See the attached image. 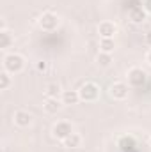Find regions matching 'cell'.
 Wrapping results in <instances>:
<instances>
[{"instance_id": "cell-1", "label": "cell", "mask_w": 151, "mask_h": 152, "mask_svg": "<svg viewBox=\"0 0 151 152\" xmlns=\"http://www.w3.org/2000/svg\"><path fill=\"white\" fill-rule=\"evenodd\" d=\"M25 67V58L18 53H9L4 57V71L11 73V75H16L20 71H23Z\"/></svg>"}, {"instance_id": "cell-2", "label": "cell", "mask_w": 151, "mask_h": 152, "mask_svg": "<svg viewBox=\"0 0 151 152\" xmlns=\"http://www.w3.org/2000/svg\"><path fill=\"white\" fill-rule=\"evenodd\" d=\"M78 94H80V101H85V103H93L100 97V87L94 83V81H85L82 83V87L78 88Z\"/></svg>"}, {"instance_id": "cell-3", "label": "cell", "mask_w": 151, "mask_h": 152, "mask_svg": "<svg viewBox=\"0 0 151 152\" xmlns=\"http://www.w3.org/2000/svg\"><path fill=\"white\" fill-rule=\"evenodd\" d=\"M59 16L55 14V12H52V11H46V12H43L41 14V18H39V27L43 28V30H46V32H53L57 27H59Z\"/></svg>"}, {"instance_id": "cell-4", "label": "cell", "mask_w": 151, "mask_h": 152, "mask_svg": "<svg viewBox=\"0 0 151 152\" xmlns=\"http://www.w3.org/2000/svg\"><path fill=\"white\" fill-rule=\"evenodd\" d=\"M73 133V126L70 124V122H66V120H61V122H57L55 126H53V129H52V134H53V138H57V140H66L70 134Z\"/></svg>"}, {"instance_id": "cell-5", "label": "cell", "mask_w": 151, "mask_h": 152, "mask_svg": "<svg viewBox=\"0 0 151 152\" xmlns=\"http://www.w3.org/2000/svg\"><path fill=\"white\" fill-rule=\"evenodd\" d=\"M146 80H148V75H146V71L141 69V67H132V69L128 71V83H130L132 87H142V85L146 83Z\"/></svg>"}, {"instance_id": "cell-6", "label": "cell", "mask_w": 151, "mask_h": 152, "mask_svg": "<svg viewBox=\"0 0 151 152\" xmlns=\"http://www.w3.org/2000/svg\"><path fill=\"white\" fill-rule=\"evenodd\" d=\"M110 96L114 99L121 101V99H126L128 97V85L123 83V81H115L110 85Z\"/></svg>"}, {"instance_id": "cell-7", "label": "cell", "mask_w": 151, "mask_h": 152, "mask_svg": "<svg viewBox=\"0 0 151 152\" xmlns=\"http://www.w3.org/2000/svg\"><path fill=\"white\" fill-rule=\"evenodd\" d=\"M146 16H148V12L144 11V7H139V5H133V7H130V11H128V18H130V21L135 23V25L144 23Z\"/></svg>"}, {"instance_id": "cell-8", "label": "cell", "mask_w": 151, "mask_h": 152, "mask_svg": "<svg viewBox=\"0 0 151 152\" xmlns=\"http://www.w3.org/2000/svg\"><path fill=\"white\" fill-rule=\"evenodd\" d=\"M13 118H14V124L20 126V127H29L32 124V115L29 113V112H25V110L14 112V117Z\"/></svg>"}, {"instance_id": "cell-9", "label": "cell", "mask_w": 151, "mask_h": 152, "mask_svg": "<svg viewBox=\"0 0 151 152\" xmlns=\"http://www.w3.org/2000/svg\"><path fill=\"white\" fill-rule=\"evenodd\" d=\"M115 32H117V27H115V23H112V21H101L98 25L100 37H114Z\"/></svg>"}, {"instance_id": "cell-10", "label": "cell", "mask_w": 151, "mask_h": 152, "mask_svg": "<svg viewBox=\"0 0 151 152\" xmlns=\"http://www.w3.org/2000/svg\"><path fill=\"white\" fill-rule=\"evenodd\" d=\"M43 108L46 113H57L62 108V101L59 97H46V101L43 103Z\"/></svg>"}, {"instance_id": "cell-11", "label": "cell", "mask_w": 151, "mask_h": 152, "mask_svg": "<svg viewBox=\"0 0 151 152\" xmlns=\"http://www.w3.org/2000/svg\"><path fill=\"white\" fill-rule=\"evenodd\" d=\"M61 101H62V104H68V106L76 104L80 101V94H78V90H64L61 96Z\"/></svg>"}, {"instance_id": "cell-12", "label": "cell", "mask_w": 151, "mask_h": 152, "mask_svg": "<svg viewBox=\"0 0 151 152\" xmlns=\"http://www.w3.org/2000/svg\"><path fill=\"white\" fill-rule=\"evenodd\" d=\"M80 143H82V136L76 133H71L66 140H62V145L66 149H76V147H80Z\"/></svg>"}, {"instance_id": "cell-13", "label": "cell", "mask_w": 151, "mask_h": 152, "mask_svg": "<svg viewBox=\"0 0 151 152\" xmlns=\"http://www.w3.org/2000/svg\"><path fill=\"white\" fill-rule=\"evenodd\" d=\"M117 145H119V149L123 152H128L135 147V138L133 136H121L119 142H117Z\"/></svg>"}, {"instance_id": "cell-14", "label": "cell", "mask_w": 151, "mask_h": 152, "mask_svg": "<svg viewBox=\"0 0 151 152\" xmlns=\"http://www.w3.org/2000/svg\"><path fill=\"white\" fill-rule=\"evenodd\" d=\"M114 48H115L114 37H101L100 39V51H103V53H112Z\"/></svg>"}, {"instance_id": "cell-15", "label": "cell", "mask_w": 151, "mask_h": 152, "mask_svg": "<svg viewBox=\"0 0 151 152\" xmlns=\"http://www.w3.org/2000/svg\"><path fill=\"white\" fill-rule=\"evenodd\" d=\"M44 96L46 97H59V96H62L61 85L59 83H48L46 88H44Z\"/></svg>"}, {"instance_id": "cell-16", "label": "cell", "mask_w": 151, "mask_h": 152, "mask_svg": "<svg viewBox=\"0 0 151 152\" xmlns=\"http://www.w3.org/2000/svg\"><path fill=\"white\" fill-rule=\"evenodd\" d=\"M11 44H13V36H11V32L5 30V28H2V30H0V48L5 50V48H9Z\"/></svg>"}, {"instance_id": "cell-17", "label": "cell", "mask_w": 151, "mask_h": 152, "mask_svg": "<svg viewBox=\"0 0 151 152\" xmlns=\"http://www.w3.org/2000/svg\"><path fill=\"white\" fill-rule=\"evenodd\" d=\"M96 62H98V66H101V67H109V66L112 64V53H103V51H100L98 57H96Z\"/></svg>"}, {"instance_id": "cell-18", "label": "cell", "mask_w": 151, "mask_h": 152, "mask_svg": "<svg viewBox=\"0 0 151 152\" xmlns=\"http://www.w3.org/2000/svg\"><path fill=\"white\" fill-rule=\"evenodd\" d=\"M11 73H7V71H4V73H0V90H7L9 87H11Z\"/></svg>"}, {"instance_id": "cell-19", "label": "cell", "mask_w": 151, "mask_h": 152, "mask_svg": "<svg viewBox=\"0 0 151 152\" xmlns=\"http://www.w3.org/2000/svg\"><path fill=\"white\" fill-rule=\"evenodd\" d=\"M48 69V62H44V60H41V62H38V71H46Z\"/></svg>"}, {"instance_id": "cell-20", "label": "cell", "mask_w": 151, "mask_h": 152, "mask_svg": "<svg viewBox=\"0 0 151 152\" xmlns=\"http://www.w3.org/2000/svg\"><path fill=\"white\" fill-rule=\"evenodd\" d=\"M142 7H144L146 12H151V0H144L142 2Z\"/></svg>"}, {"instance_id": "cell-21", "label": "cell", "mask_w": 151, "mask_h": 152, "mask_svg": "<svg viewBox=\"0 0 151 152\" xmlns=\"http://www.w3.org/2000/svg\"><path fill=\"white\" fill-rule=\"evenodd\" d=\"M144 42H146L148 46H151V30H150V32H146V34H144Z\"/></svg>"}, {"instance_id": "cell-22", "label": "cell", "mask_w": 151, "mask_h": 152, "mask_svg": "<svg viewBox=\"0 0 151 152\" xmlns=\"http://www.w3.org/2000/svg\"><path fill=\"white\" fill-rule=\"evenodd\" d=\"M146 60H148V62L151 64V50L148 51V53H146Z\"/></svg>"}, {"instance_id": "cell-23", "label": "cell", "mask_w": 151, "mask_h": 152, "mask_svg": "<svg viewBox=\"0 0 151 152\" xmlns=\"http://www.w3.org/2000/svg\"><path fill=\"white\" fill-rule=\"evenodd\" d=\"M150 145H151V138H150Z\"/></svg>"}]
</instances>
